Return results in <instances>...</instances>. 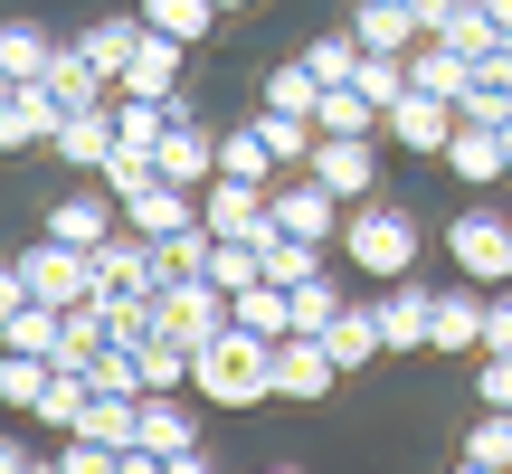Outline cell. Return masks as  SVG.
Instances as JSON below:
<instances>
[{
    "label": "cell",
    "instance_id": "1",
    "mask_svg": "<svg viewBox=\"0 0 512 474\" xmlns=\"http://www.w3.org/2000/svg\"><path fill=\"white\" fill-rule=\"evenodd\" d=\"M190 389H200L209 408H266L275 399V342L247 332V323L209 332V342L190 351Z\"/></svg>",
    "mask_w": 512,
    "mask_h": 474
},
{
    "label": "cell",
    "instance_id": "2",
    "mask_svg": "<svg viewBox=\"0 0 512 474\" xmlns=\"http://www.w3.org/2000/svg\"><path fill=\"white\" fill-rule=\"evenodd\" d=\"M418 247H427V228L408 219L399 200H361V209L342 219V256H351L361 275H380V285H389V275H418Z\"/></svg>",
    "mask_w": 512,
    "mask_h": 474
},
{
    "label": "cell",
    "instance_id": "3",
    "mask_svg": "<svg viewBox=\"0 0 512 474\" xmlns=\"http://www.w3.org/2000/svg\"><path fill=\"white\" fill-rule=\"evenodd\" d=\"M19 275H29L38 304H86V294H114L105 266H95V247H67V237H38V247L19 256Z\"/></svg>",
    "mask_w": 512,
    "mask_h": 474
},
{
    "label": "cell",
    "instance_id": "4",
    "mask_svg": "<svg viewBox=\"0 0 512 474\" xmlns=\"http://www.w3.org/2000/svg\"><path fill=\"white\" fill-rule=\"evenodd\" d=\"M446 256H456V275H475V285H512V219L503 209H456V219H446Z\"/></svg>",
    "mask_w": 512,
    "mask_h": 474
},
{
    "label": "cell",
    "instance_id": "5",
    "mask_svg": "<svg viewBox=\"0 0 512 474\" xmlns=\"http://www.w3.org/2000/svg\"><path fill=\"white\" fill-rule=\"evenodd\" d=\"M266 209H275V228H285V237H304V247H332V237H342V219H351V209H342V190H323L313 171L275 181V190H266Z\"/></svg>",
    "mask_w": 512,
    "mask_h": 474
},
{
    "label": "cell",
    "instance_id": "6",
    "mask_svg": "<svg viewBox=\"0 0 512 474\" xmlns=\"http://www.w3.org/2000/svg\"><path fill=\"white\" fill-rule=\"evenodd\" d=\"M313 181L342 200H380V133H313Z\"/></svg>",
    "mask_w": 512,
    "mask_h": 474
},
{
    "label": "cell",
    "instance_id": "7",
    "mask_svg": "<svg viewBox=\"0 0 512 474\" xmlns=\"http://www.w3.org/2000/svg\"><path fill=\"white\" fill-rule=\"evenodd\" d=\"M152 323H162L171 342H190V351H200L209 332H228V294L209 285V275H171V285L152 294Z\"/></svg>",
    "mask_w": 512,
    "mask_h": 474
},
{
    "label": "cell",
    "instance_id": "8",
    "mask_svg": "<svg viewBox=\"0 0 512 474\" xmlns=\"http://www.w3.org/2000/svg\"><path fill=\"white\" fill-rule=\"evenodd\" d=\"M200 219L219 228V237H247L256 256H266L275 237H285V228H275V209H266V190H256V181H228V171L200 190Z\"/></svg>",
    "mask_w": 512,
    "mask_h": 474
},
{
    "label": "cell",
    "instance_id": "9",
    "mask_svg": "<svg viewBox=\"0 0 512 474\" xmlns=\"http://www.w3.org/2000/svg\"><path fill=\"white\" fill-rule=\"evenodd\" d=\"M171 105H181V95H171ZM152 171L181 181V190H209V181H219V124H190V105H181L171 133H162V152H152Z\"/></svg>",
    "mask_w": 512,
    "mask_h": 474
},
{
    "label": "cell",
    "instance_id": "10",
    "mask_svg": "<svg viewBox=\"0 0 512 474\" xmlns=\"http://www.w3.org/2000/svg\"><path fill=\"white\" fill-rule=\"evenodd\" d=\"M332 380H342V361L323 351V332H285L275 342V399L313 408V399H332Z\"/></svg>",
    "mask_w": 512,
    "mask_h": 474
},
{
    "label": "cell",
    "instance_id": "11",
    "mask_svg": "<svg viewBox=\"0 0 512 474\" xmlns=\"http://www.w3.org/2000/svg\"><path fill=\"white\" fill-rule=\"evenodd\" d=\"M380 133H389L399 152H427V162H446V143H456V105H446V95H418V86H408L399 105L380 114Z\"/></svg>",
    "mask_w": 512,
    "mask_h": 474
},
{
    "label": "cell",
    "instance_id": "12",
    "mask_svg": "<svg viewBox=\"0 0 512 474\" xmlns=\"http://www.w3.org/2000/svg\"><path fill=\"white\" fill-rule=\"evenodd\" d=\"M114 228H124V200L114 190H57L48 200V237H67V247H105Z\"/></svg>",
    "mask_w": 512,
    "mask_h": 474
},
{
    "label": "cell",
    "instance_id": "13",
    "mask_svg": "<svg viewBox=\"0 0 512 474\" xmlns=\"http://www.w3.org/2000/svg\"><path fill=\"white\" fill-rule=\"evenodd\" d=\"M57 124H67V105H57V86H48V76H38V86H10V105H0V152L57 143Z\"/></svg>",
    "mask_w": 512,
    "mask_h": 474
},
{
    "label": "cell",
    "instance_id": "14",
    "mask_svg": "<svg viewBox=\"0 0 512 474\" xmlns=\"http://www.w3.org/2000/svg\"><path fill=\"white\" fill-rule=\"evenodd\" d=\"M427 323H437V285L389 275V285H380V332H389V351H427Z\"/></svg>",
    "mask_w": 512,
    "mask_h": 474
},
{
    "label": "cell",
    "instance_id": "15",
    "mask_svg": "<svg viewBox=\"0 0 512 474\" xmlns=\"http://www.w3.org/2000/svg\"><path fill=\"white\" fill-rule=\"evenodd\" d=\"M57 162H67V171H105L114 162V152H124V133H114V105H76L67 114V124H57Z\"/></svg>",
    "mask_w": 512,
    "mask_h": 474
},
{
    "label": "cell",
    "instance_id": "16",
    "mask_svg": "<svg viewBox=\"0 0 512 474\" xmlns=\"http://www.w3.org/2000/svg\"><path fill=\"white\" fill-rule=\"evenodd\" d=\"M484 304H494V294H484L475 275L446 285L437 294V323H427V351H475V361H484Z\"/></svg>",
    "mask_w": 512,
    "mask_h": 474
},
{
    "label": "cell",
    "instance_id": "17",
    "mask_svg": "<svg viewBox=\"0 0 512 474\" xmlns=\"http://www.w3.org/2000/svg\"><path fill=\"white\" fill-rule=\"evenodd\" d=\"M323 351L342 361V380H351V370H370V361H389L380 304H342V313H332V332H323Z\"/></svg>",
    "mask_w": 512,
    "mask_h": 474
},
{
    "label": "cell",
    "instance_id": "18",
    "mask_svg": "<svg viewBox=\"0 0 512 474\" xmlns=\"http://www.w3.org/2000/svg\"><path fill=\"white\" fill-rule=\"evenodd\" d=\"M446 171H456V181L465 190H494L503 181V124H465V114H456V143H446Z\"/></svg>",
    "mask_w": 512,
    "mask_h": 474
},
{
    "label": "cell",
    "instance_id": "19",
    "mask_svg": "<svg viewBox=\"0 0 512 474\" xmlns=\"http://www.w3.org/2000/svg\"><path fill=\"white\" fill-rule=\"evenodd\" d=\"M408 86H418V95H446V105H465V86H475V57H456L446 38H418V48H408Z\"/></svg>",
    "mask_w": 512,
    "mask_h": 474
},
{
    "label": "cell",
    "instance_id": "20",
    "mask_svg": "<svg viewBox=\"0 0 512 474\" xmlns=\"http://www.w3.org/2000/svg\"><path fill=\"white\" fill-rule=\"evenodd\" d=\"M133 48H143V10H114V19H95V29L76 38V57H86V67L105 76V86L133 67Z\"/></svg>",
    "mask_w": 512,
    "mask_h": 474
},
{
    "label": "cell",
    "instance_id": "21",
    "mask_svg": "<svg viewBox=\"0 0 512 474\" xmlns=\"http://www.w3.org/2000/svg\"><path fill=\"white\" fill-rule=\"evenodd\" d=\"M351 38H361V48L370 57H408V48H418V10H408V0H361V19H351Z\"/></svg>",
    "mask_w": 512,
    "mask_h": 474
},
{
    "label": "cell",
    "instance_id": "22",
    "mask_svg": "<svg viewBox=\"0 0 512 474\" xmlns=\"http://www.w3.org/2000/svg\"><path fill=\"white\" fill-rule=\"evenodd\" d=\"M114 86H124V95H162V105H171V95H181V38L143 29V48H133V67L114 76Z\"/></svg>",
    "mask_w": 512,
    "mask_h": 474
},
{
    "label": "cell",
    "instance_id": "23",
    "mask_svg": "<svg viewBox=\"0 0 512 474\" xmlns=\"http://www.w3.org/2000/svg\"><path fill=\"white\" fill-rule=\"evenodd\" d=\"M48 67H57V38L38 29V19H0V76H10V86H38Z\"/></svg>",
    "mask_w": 512,
    "mask_h": 474
},
{
    "label": "cell",
    "instance_id": "24",
    "mask_svg": "<svg viewBox=\"0 0 512 474\" xmlns=\"http://www.w3.org/2000/svg\"><path fill=\"white\" fill-rule=\"evenodd\" d=\"M86 408H95V380H86V370H67V361H57L29 418H38V427H57V437H76V427H86Z\"/></svg>",
    "mask_w": 512,
    "mask_h": 474
},
{
    "label": "cell",
    "instance_id": "25",
    "mask_svg": "<svg viewBox=\"0 0 512 474\" xmlns=\"http://www.w3.org/2000/svg\"><path fill=\"white\" fill-rule=\"evenodd\" d=\"M219 171H228V181L275 190V171H285V162H275V143H266L256 124H219Z\"/></svg>",
    "mask_w": 512,
    "mask_h": 474
},
{
    "label": "cell",
    "instance_id": "26",
    "mask_svg": "<svg viewBox=\"0 0 512 474\" xmlns=\"http://www.w3.org/2000/svg\"><path fill=\"white\" fill-rule=\"evenodd\" d=\"M228 323H247V332H266V342H285V332H294V294L275 285V275H256L247 294H228Z\"/></svg>",
    "mask_w": 512,
    "mask_h": 474
},
{
    "label": "cell",
    "instance_id": "27",
    "mask_svg": "<svg viewBox=\"0 0 512 474\" xmlns=\"http://www.w3.org/2000/svg\"><path fill=\"white\" fill-rule=\"evenodd\" d=\"M143 446L152 456H190V446H200V427H190V408L171 399V389H143Z\"/></svg>",
    "mask_w": 512,
    "mask_h": 474
},
{
    "label": "cell",
    "instance_id": "28",
    "mask_svg": "<svg viewBox=\"0 0 512 474\" xmlns=\"http://www.w3.org/2000/svg\"><path fill=\"white\" fill-rule=\"evenodd\" d=\"M57 332H67V304H19L10 323H0V351H38V361H57Z\"/></svg>",
    "mask_w": 512,
    "mask_h": 474
},
{
    "label": "cell",
    "instance_id": "29",
    "mask_svg": "<svg viewBox=\"0 0 512 474\" xmlns=\"http://www.w3.org/2000/svg\"><path fill=\"white\" fill-rule=\"evenodd\" d=\"M143 29L181 38V48H200L209 29H219V0H143Z\"/></svg>",
    "mask_w": 512,
    "mask_h": 474
},
{
    "label": "cell",
    "instance_id": "30",
    "mask_svg": "<svg viewBox=\"0 0 512 474\" xmlns=\"http://www.w3.org/2000/svg\"><path fill=\"white\" fill-rule=\"evenodd\" d=\"M266 105H275V114H304V124H313V105H323V76H313L304 57H285V67H266Z\"/></svg>",
    "mask_w": 512,
    "mask_h": 474
},
{
    "label": "cell",
    "instance_id": "31",
    "mask_svg": "<svg viewBox=\"0 0 512 474\" xmlns=\"http://www.w3.org/2000/svg\"><path fill=\"white\" fill-rule=\"evenodd\" d=\"M313 133H380V105H370L361 86H323V105H313Z\"/></svg>",
    "mask_w": 512,
    "mask_h": 474
},
{
    "label": "cell",
    "instance_id": "32",
    "mask_svg": "<svg viewBox=\"0 0 512 474\" xmlns=\"http://www.w3.org/2000/svg\"><path fill=\"white\" fill-rule=\"evenodd\" d=\"M133 361H143V389H190V342H171V332H143Z\"/></svg>",
    "mask_w": 512,
    "mask_h": 474
},
{
    "label": "cell",
    "instance_id": "33",
    "mask_svg": "<svg viewBox=\"0 0 512 474\" xmlns=\"http://www.w3.org/2000/svg\"><path fill=\"white\" fill-rule=\"evenodd\" d=\"M294 57H304V67L323 76V86H361V57H370V48L342 29V38H313V48H294Z\"/></svg>",
    "mask_w": 512,
    "mask_h": 474
},
{
    "label": "cell",
    "instance_id": "34",
    "mask_svg": "<svg viewBox=\"0 0 512 474\" xmlns=\"http://www.w3.org/2000/svg\"><path fill=\"white\" fill-rule=\"evenodd\" d=\"M48 370H57V361H38V351H0V408H19V418H29L38 389H48Z\"/></svg>",
    "mask_w": 512,
    "mask_h": 474
},
{
    "label": "cell",
    "instance_id": "35",
    "mask_svg": "<svg viewBox=\"0 0 512 474\" xmlns=\"http://www.w3.org/2000/svg\"><path fill=\"white\" fill-rule=\"evenodd\" d=\"M437 38H446V48H456V57H475V67H484V57H494V48H503V19H484V0H465V10H456V19H446V29H437Z\"/></svg>",
    "mask_w": 512,
    "mask_h": 474
},
{
    "label": "cell",
    "instance_id": "36",
    "mask_svg": "<svg viewBox=\"0 0 512 474\" xmlns=\"http://www.w3.org/2000/svg\"><path fill=\"white\" fill-rule=\"evenodd\" d=\"M209 256H219V228L209 219H190V228L162 237V275H209Z\"/></svg>",
    "mask_w": 512,
    "mask_h": 474
},
{
    "label": "cell",
    "instance_id": "37",
    "mask_svg": "<svg viewBox=\"0 0 512 474\" xmlns=\"http://www.w3.org/2000/svg\"><path fill=\"white\" fill-rule=\"evenodd\" d=\"M48 86H57V105H67V114H76V105H105V76H95V67H86V57H76V48H57Z\"/></svg>",
    "mask_w": 512,
    "mask_h": 474
},
{
    "label": "cell",
    "instance_id": "38",
    "mask_svg": "<svg viewBox=\"0 0 512 474\" xmlns=\"http://www.w3.org/2000/svg\"><path fill=\"white\" fill-rule=\"evenodd\" d=\"M342 304H351V294L332 285V275H304V285H294V332H332Z\"/></svg>",
    "mask_w": 512,
    "mask_h": 474
},
{
    "label": "cell",
    "instance_id": "39",
    "mask_svg": "<svg viewBox=\"0 0 512 474\" xmlns=\"http://www.w3.org/2000/svg\"><path fill=\"white\" fill-rule=\"evenodd\" d=\"M256 275H266V256H256L247 237H219V256H209V285H219V294H247Z\"/></svg>",
    "mask_w": 512,
    "mask_h": 474
},
{
    "label": "cell",
    "instance_id": "40",
    "mask_svg": "<svg viewBox=\"0 0 512 474\" xmlns=\"http://www.w3.org/2000/svg\"><path fill=\"white\" fill-rule=\"evenodd\" d=\"M465 456H475V465H503V474H512V408H484V418L465 427Z\"/></svg>",
    "mask_w": 512,
    "mask_h": 474
},
{
    "label": "cell",
    "instance_id": "41",
    "mask_svg": "<svg viewBox=\"0 0 512 474\" xmlns=\"http://www.w3.org/2000/svg\"><path fill=\"white\" fill-rule=\"evenodd\" d=\"M266 275H275V285H304V275H323V247H304V237H275V247H266Z\"/></svg>",
    "mask_w": 512,
    "mask_h": 474
},
{
    "label": "cell",
    "instance_id": "42",
    "mask_svg": "<svg viewBox=\"0 0 512 474\" xmlns=\"http://www.w3.org/2000/svg\"><path fill=\"white\" fill-rule=\"evenodd\" d=\"M361 95H370V105H399V95H408V57H361Z\"/></svg>",
    "mask_w": 512,
    "mask_h": 474
},
{
    "label": "cell",
    "instance_id": "43",
    "mask_svg": "<svg viewBox=\"0 0 512 474\" xmlns=\"http://www.w3.org/2000/svg\"><path fill=\"white\" fill-rule=\"evenodd\" d=\"M114 456L124 446H105V437H67L57 446V474H114Z\"/></svg>",
    "mask_w": 512,
    "mask_h": 474
},
{
    "label": "cell",
    "instance_id": "44",
    "mask_svg": "<svg viewBox=\"0 0 512 474\" xmlns=\"http://www.w3.org/2000/svg\"><path fill=\"white\" fill-rule=\"evenodd\" d=\"M475 399L484 408H512V351H484V361H475Z\"/></svg>",
    "mask_w": 512,
    "mask_h": 474
},
{
    "label": "cell",
    "instance_id": "45",
    "mask_svg": "<svg viewBox=\"0 0 512 474\" xmlns=\"http://www.w3.org/2000/svg\"><path fill=\"white\" fill-rule=\"evenodd\" d=\"M484 351H512V285H494V304H484Z\"/></svg>",
    "mask_w": 512,
    "mask_h": 474
},
{
    "label": "cell",
    "instance_id": "46",
    "mask_svg": "<svg viewBox=\"0 0 512 474\" xmlns=\"http://www.w3.org/2000/svg\"><path fill=\"white\" fill-rule=\"evenodd\" d=\"M19 304H29V275H19V256H10V266H0V323H10Z\"/></svg>",
    "mask_w": 512,
    "mask_h": 474
},
{
    "label": "cell",
    "instance_id": "47",
    "mask_svg": "<svg viewBox=\"0 0 512 474\" xmlns=\"http://www.w3.org/2000/svg\"><path fill=\"white\" fill-rule=\"evenodd\" d=\"M114 474H171V456H152V446H124V456H114Z\"/></svg>",
    "mask_w": 512,
    "mask_h": 474
},
{
    "label": "cell",
    "instance_id": "48",
    "mask_svg": "<svg viewBox=\"0 0 512 474\" xmlns=\"http://www.w3.org/2000/svg\"><path fill=\"white\" fill-rule=\"evenodd\" d=\"M408 10H418V29H427V38H437V29H446V19H456V10H465V0H408Z\"/></svg>",
    "mask_w": 512,
    "mask_h": 474
},
{
    "label": "cell",
    "instance_id": "49",
    "mask_svg": "<svg viewBox=\"0 0 512 474\" xmlns=\"http://www.w3.org/2000/svg\"><path fill=\"white\" fill-rule=\"evenodd\" d=\"M0 474H29V446H19L10 427H0Z\"/></svg>",
    "mask_w": 512,
    "mask_h": 474
},
{
    "label": "cell",
    "instance_id": "50",
    "mask_svg": "<svg viewBox=\"0 0 512 474\" xmlns=\"http://www.w3.org/2000/svg\"><path fill=\"white\" fill-rule=\"evenodd\" d=\"M171 474H219V465H209V446H190V456H171Z\"/></svg>",
    "mask_w": 512,
    "mask_h": 474
},
{
    "label": "cell",
    "instance_id": "51",
    "mask_svg": "<svg viewBox=\"0 0 512 474\" xmlns=\"http://www.w3.org/2000/svg\"><path fill=\"white\" fill-rule=\"evenodd\" d=\"M484 19H503V29H512V0H484Z\"/></svg>",
    "mask_w": 512,
    "mask_h": 474
},
{
    "label": "cell",
    "instance_id": "52",
    "mask_svg": "<svg viewBox=\"0 0 512 474\" xmlns=\"http://www.w3.org/2000/svg\"><path fill=\"white\" fill-rule=\"evenodd\" d=\"M456 474H503V465H475V456H456Z\"/></svg>",
    "mask_w": 512,
    "mask_h": 474
},
{
    "label": "cell",
    "instance_id": "53",
    "mask_svg": "<svg viewBox=\"0 0 512 474\" xmlns=\"http://www.w3.org/2000/svg\"><path fill=\"white\" fill-rule=\"evenodd\" d=\"M503 162H512V114H503Z\"/></svg>",
    "mask_w": 512,
    "mask_h": 474
},
{
    "label": "cell",
    "instance_id": "54",
    "mask_svg": "<svg viewBox=\"0 0 512 474\" xmlns=\"http://www.w3.org/2000/svg\"><path fill=\"white\" fill-rule=\"evenodd\" d=\"M29 474H57V456H48V465H38V456H29Z\"/></svg>",
    "mask_w": 512,
    "mask_h": 474
},
{
    "label": "cell",
    "instance_id": "55",
    "mask_svg": "<svg viewBox=\"0 0 512 474\" xmlns=\"http://www.w3.org/2000/svg\"><path fill=\"white\" fill-rule=\"evenodd\" d=\"M0 105H10V76H0Z\"/></svg>",
    "mask_w": 512,
    "mask_h": 474
},
{
    "label": "cell",
    "instance_id": "56",
    "mask_svg": "<svg viewBox=\"0 0 512 474\" xmlns=\"http://www.w3.org/2000/svg\"><path fill=\"white\" fill-rule=\"evenodd\" d=\"M219 10H247V0H219Z\"/></svg>",
    "mask_w": 512,
    "mask_h": 474
},
{
    "label": "cell",
    "instance_id": "57",
    "mask_svg": "<svg viewBox=\"0 0 512 474\" xmlns=\"http://www.w3.org/2000/svg\"><path fill=\"white\" fill-rule=\"evenodd\" d=\"M266 474H294V465H266Z\"/></svg>",
    "mask_w": 512,
    "mask_h": 474
}]
</instances>
